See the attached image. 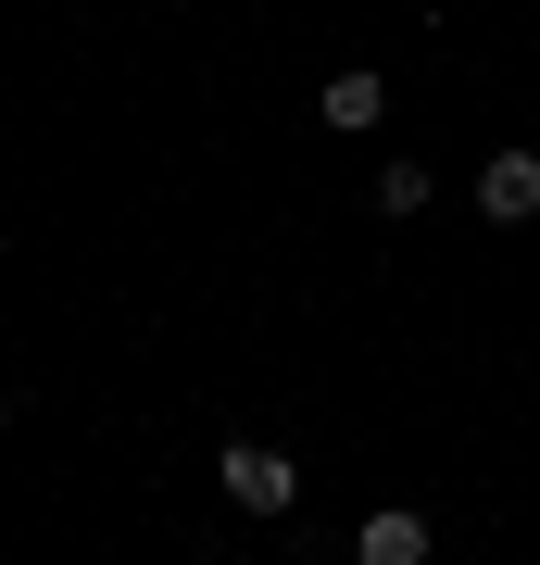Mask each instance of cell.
I'll use <instances>...</instances> for the list:
<instances>
[{
    "label": "cell",
    "instance_id": "obj_6",
    "mask_svg": "<svg viewBox=\"0 0 540 565\" xmlns=\"http://www.w3.org/2000/svg\"><path fill=\"white\" fill-rule=\"evenodd\" d=\"M0 403H13V390H0Z\"/></svg>",
    "mask_w": 540,
    "mask_h": 565
},
{
    "label": "cell",
    "instance_id": "obj_4",
    "mask_svg": "<svg viewBox=\"0 0 540 565\" xmlns=\"http://www.w3.org/2000/svg\"><path fill=\"white\" fill-rule=\"evenodd\" d=\"M315 114H327V126H340V139H364V126H378V114H390V88H378V76H364V63H340V76H327V88H315Z\"/></svg>",
    "mask_w": 540,
    "mask_h": 565
},
{
    "label": "cell",
    "instance_id": "obj_2",
    "mask_svg": "<svg viewBox=\"0 0 540 565\" xmlns=\"http://www.w3.org/2000/svg\"><path fill=\"white\" fill-rule=\"evenodd\" d=\"M478 214H490V226H528V214H540V151H490V163H478Z\"/></svg>",
    "mask_w": 540,
    "mask_h": 565
},
{
    "label": "cell",
    "instance_id": "obj_3",
    "mask_svg": "<svg viewBox=\"0 0 540 565\" xmlns=\"http://www.w3.org/2000/svg\"><path fill=\"white\" fill-rule=\"evenodd\" d=\"M352 565H427V515H415V503H378L364 541H352Z\"/></svg>",
    "mask_w": 540,
    "mask_h": 565
},
{
    "label": "cell",
    "instance_id": "obj_1",
    "mask_svg": "<svg viewBox=\"0 0 540 565\" xmlns=\"http://www.w3.org/2000/svg\"><path fill=\"white\" fill-rule=\"evenodd\" d=\"M214 490H226L240 515H289V503H301V465H289L277 440H226V452H214Z\"/></svg>",
    "mask_w": 540,
    "mask_h": 565
},
{
    "label": "cell",
    "instance_id": "obj_5",
    "mask_svg": "<svg viewBox=\"0 0 540 565\" xmlns=\"http://www.w3.org/2000/svg\"><path fill=\"white\" fill-rule=\"evenodd\" d=\"M378 214H427V163H378Z\"/></svg>",
    "mask_w": 540,
    "mask_h": 565
}]
</instances>
